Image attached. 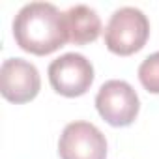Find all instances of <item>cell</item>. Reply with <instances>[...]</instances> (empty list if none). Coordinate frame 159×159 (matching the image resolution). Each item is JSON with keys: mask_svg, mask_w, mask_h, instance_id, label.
Wrapping results in <instances>:
<instances>
[{"mask_svg": "<svg viewBox=\"0 0 159 159\" xmlns=\"http://www.w3.org/2000/svg\"><path fill=\"white\" fill-rule=\"evenodd\" d=\"M13 38L23 51L36 56L51 54L69 43L64 13L49 2L23 6L13 19Z\"/></svg>", "mask_w": 159, "mask_h": 159, "instance_id": "6da1fadb", "label": "cell"}, {"mask_svg": "<svg viewBox=\"0 0 159 159\" xmlns=\"http://www.w3.org/2000/svg\"><path fill=\"white\" fill-rule=\"evenodd\" d=\"M150 38L148 17L131 6L116 10L105 28V45L118 56H129L139 52Z\"/></svg>", "mask_w": 159, "mask_h": 159, "instance_id": "7a4b0ae2", "label": "cell"}, {"mask_svg": "<svg viewBox=\"0 0 159 159\" xmlns=\"http://www.w3.org/2000/svg\"><path fill=\"white\" fill-rule=\"evenodd\" d=\"M96 109L99 116L112 127L131 125L140 111V101L135 88L125 81H107L96 96Z\"/></svg>", "mask_w": 159, "mask_h": 159, "instance_id": "3957f363", "label": "cell"}, {"mask_svg": "<svg viewBox=\"0 0 159 159\" xmlns=\"http://www.w3.org/2000/svg\"><path fill=\"white\" fill-rule=\"evenodd\" d=\"M47 73L52 90L64 98L84 96L94 83L92 62L79 52H66L52 60Z\"/></svg>", "mask_w": 159, "mask_h": 159, "instance_id": "277c9868", "label": "cell"}, {"mask_svg": "<svg viewBox=\"0 0 159 159\" xmlns=\"http://www.w3.org/2000/svg\"><path fill=\"white\" fill-rule=\"evenodd\" d=\"M60 159H107V139L90 122H71L58 140Z\"/></svg>", "mask_w": 159, "mask_h": 159, "instance_id": "5b68a950", "label": "cell"}, {"mask_svg": "<svg viewBox=\"0 0 159 159\" xmlns=\"http://www.w3.org/2000/svg\"><path fill=\"white\" fill-rule=\"evenodd\" d=\"M41 88V77L34 64L25 58H8L0 67V92L10 103L32 101Z\"/></svg>", "mask_w": 159, "mask_h": 159, "instance_id": "8992f818", "label": "cell"}, {"mask_svg": "<svg viewBox=\"0 0 159 159\" xmlns=\"http://www.w3.org/2000/svg\"><path fill=\"white\" fill-rule=\"evenodd\" d=\"M67 39L73 45H86L99 38L101 34V19L96 10L88 6H71L64 11Z\"/></svg>", "mask_w": 159, "mask_h": 159, "instance_id": "52a82bcc", "label": "cell"}, {"mask_svg": "<svg viewBox=\"0 0 159 159\" xmlns=\"http://www.w3.org/2000/svg\"><path fill=\"white\" fill-rule=\"evenodd\" d=\"M139 81L150 94H159V51L142 60L139 66Z\"/></svg>", "mask_w": 159, "mask_h": 159, "instance_id": "ba28073f", "label": "cell"}]
</instances>
